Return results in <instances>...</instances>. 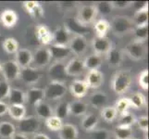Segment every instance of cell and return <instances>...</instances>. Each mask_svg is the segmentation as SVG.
I'll use <instances>...</instances> for the list:
<instances>
[{"label": "cell", "mask_w": 149, "mask_h": 139, "mask_svg": "<svg viewBox=\"0 0 149 139\" xmlns=\"http://www.w3.org/2000/svg\"><path fill=\"white\" fill-rule=\"evenodd\" d=\"M132 139H135V138H132Z\"/></svg>", "instance_id": "680465c9"}, {"label": "cell", "mask_w": 149, "mask_h": 139, "mask_svg": "<svg viewBox=\"0 0 149 139\" xmlns=\"http://www.w3.org/2000/svg\"><path fill=\"white\" fill-rule=\"evenodd\" d=\"M19 20L17 12L11 8H6L0 13V23L7 29H10L16 26Z\"/></svg>", "instance_id": "5bb4252c"}, {"label": "cell", "mask_w": 149, "mask_h": 139, "mask_svg": "<svg viewBox=\"0 0 149 139\" xmlns=\"http://www.w3.org/2000/svg\"><path fill=\"white\" fill-rule=\"evenodd\" d=\"M51 61V55L48 47H39L33 53V62L36 68H45Z\"/></svg>", "instance_id": "4fadbf2b"}, {"label": "cell", "mask_w": 149, "mask_h": 139, "mask_svg": "<svg viewBox=\"0 0 149 139\" xmlns=\"http://www.w3.org/2000/svg\"><path fill=\"white\" fill-rule=\"evenodd\" d=\"M101 117L106 122H113L118 117V112L114 106H106L101 110Z\"/></svg>", "instance_id": "74e56055"}, {"label": "cell", "mask_w": 149, "mask_h": 139, "mask_svg": "<svg viewBox=\"0 0 149 139\" xmlns=\"http://www.w3.org/2000/svg\"><path fill=\"white\" fill-rule=\"evenodd\" d=\"M2 46L5 52L8 55H15L17 53V51L19 49V42L17 41V39L13 37H8L5 39L3 41Z\"/></svg>", "instance_id": "d590c367"}, {"label": "cell", "mask_w": 149, "mask_h": 139, "mask_svg": "<svg viewBox=\"0 0 149 139\" xmlns=\"http://www.w3.org/2000/svg\"><path fill=\"white\" fill-rule=\"evenodd\" d=\"M88 111V104L81 100H75L70 103V114L75 117L84 116Z\"/></svg>", "instance_id": "f546056e"}, {"label": "cell", "mask_w": 149, "mask_h": 139, "mask_svg": "<svg viewBox=\"0 0 149 139\" xmlns=\"http://www.w3.org/2000/svg\"><path fill=\"white\" fill-rule=\"evenodd\" d=\"M19 78L22 80L24 84L29 85H36L41 79V73L36 67L29 66L27 68L22 69Z\"/></svg>", "instance_id": "8fae6325"}, {"label": "cell", "mask_w": 149, "mask_h": 139, "mask_svg": "<svg viewBox=\"0 0 149 139\" xmlns=\"http://www.w3.org/2000/svg\"><path fill=\"white\" fill-rule=\"evenodd\" d=\"M131 108L135 110H142L146 105V97L140 92H135L129 97Z\"/></svg>", "instance_id": "836d02e7"}, {"label": "cell", "mask_w": 149, "mask_h": 139, "mask_svg": "<svg viewBox=\"0 0 149 139\" xmlns=\"http://www.w3.org/2000/svg\"><path fill=\"white\" fill-rule=\"evenodd\" d=\"M69 114H70V102H66V101L59 102L56 105L54 110V115L63 121L69 116Z\"/></svg>", "instance_id": "ab89813d"}, {"label": "cell", "mask_w": 149, "mask_h": 139, "mask_svg": "<svg viewBox=\"0 0 149 139\" xmlns=\"http://www.w3.org/2000/svg\"><path fill=\"white\" fill-rule=\"evenodd\" d=\"M22 8L33 19H40L44 16L45 10L43 6L36 1H24L22 3Z\"/></svg>", "instance_id": "d6986e66"}, {"label": "cell", "mask_w": 149, "mask_h": 139, "mask_svg": "<svg viewBox=\"0 0 149 139\" xmlns=\"http://www.w3.org/2000/svg\"><path fill=\"white\" fill-rule=\"evenodd\" d=\"M0 73H1V63H0Z\"/></svg>", "instance_id": "6f0895ef"}, {"label": "cell", "mask_w": 149, "mask_h": 139, "mask_svg": "<svg viewBox=\"0 0 149 139\" xmlns=\"http://www.w3.org/2000/svg\"><path fill=\"white\" fill-rule=\"evenodd\" d=\"M10 139H29V138L27 137V136L22 135V133H16L15 135L12 136V137L10 138Z\"/></svg>", "instance_id": "9f6ffc18"}, {"label": "cell", "mask_w": 149, "mask_h": 139, "mask_svg": "<svg viewBox=\"0 0 149 139\" xmlns=\"http://www.w3.org/2000/svg\"><path fill=\"white\" fill-rule=\"evenodd\" d=\"M71 38L70 32L65 25H59L52 32V44L68 46Z\"/></svg>", "instance_id": "30bf717a"}, {"label": "cell", "mask_w": 149, "mask_h": 139, "mask_svg": "<svg viewBox=\"0 0 149 139\" xmlns=\"http://www.w3.org/2000/svg\"><path fill=\"white\" fill-rule=\"evenodd\" d=\"M107 101H109L107 95L103 91L95 92L89 97V105L96 110H100L106 107Z\"/></svg>", "instance_id": "cb8c5ba5"}, {"label": "cell", "mask_w": 149, "mask_h": 139, "mask_svg": "<svg viewBox=\"0 0 149 139\" xmlns=\"http://www.w3.org/2000/svg\"><path fill=\"white\" fill-rule=\"evenodd\" d=\"M67 86L65 83L58 81H50L44 89L45 99L58 100L61 99L67 93Z\"/></svg>", "instance_id": "3957f363"}, {"label": "cell", "mask_w": 149, "mask_h": 139, "mask_svg": "<svg viewBox=\"0 0 149 139\" xmlns=\"http://www.w3.org/2000/svg\"><path fill=\"white\" fill-rule=\"evenodd\" d=\"M124 52L132 60L139 61L146 58L147 53V48L146 43L137 42V41L133 40L126 45L124 48Z\"/></svg>", "instance_id": "277c9868"}, {"label": "cell", "mask_w": 149, "mask_h": 139, "mask_svg": "<svg viewBox=\"0 0 149 139\" xmlns=\"http://www.w3.org/2000/svg\"><path fill=\"white\" fill-rule=\"evenodd\" d=\"M65 26L68 28V30L70 32V34H75L79 35H84L89 32V29L87 28V26L81 24L76 18H71L70 19L68 22L65 23Z\"/></svg>", "instance_id": "83f0119b"}, {"label": "cell", "mask_w": 149, "mask_h": 139, "mask_svg": "<svg viewBox=\"0 0 149 139\" xmlns=\"http://www.w3.org/2000/svg\"><path fill=\"white\" fill-rule=\"evenodd\" d=\"M35 34L37 40L43 45H50L52 44V32L45 24H39L35 28Z\"/></svg>", "instance_id": "7402d4cb"}, {"label": "cell", "mask_w": 149, "mask_h": 139, "mask_svg": "<svg viewBox=\"0 0 149 139\" xmlns=\"http://www.w3.org/2000/svg\"><path fill=\"white\" fill-rule=\"evenodd\" d=\"M113 9H125L132 6V1H110Z\"/></svg>", "instance_id": "816d5d0a"}, {"label": "cell", "mask_w": 149, "mask_h": 139, "mask_svg": "<svg viewBox=\"0 0 149 139\" xmlns=\"http://www.w3.org/2000/svg\"><path fill=\"white\" fill-rule=\"evenodd\" d=\"M132 84V75L129 70H120L113 75L110 87L116 95L122 96L130 89Z\"/></svg>", "instance_id": "6da1fadb"}, {"label": "cell", "mask_w": 149, "mask_h": 139, "mask_svg": "<svg viewBox=\"0 0 149 139\" xmlns=\"http://www.w3.org/2000/svg\"><path fill=\"white\" fill-rule=\"evenodd\" d=\"M103 64V58L102 56L96 55V54H91L87 56L84 59V69L88 71H95L99 70V68Z\"/></svg>", "instance_id": "f1b7e54d"}, {"label": "cell", "mask_w": 149, "mask_h": 139, "mask_svg": "<svg viewBox=\"0 0 149 139\" xmlns=\"http://www.w3.org/2000/svg\"><path fill=\"white\" fill-rule=\"evenodd\" d=\"M115 139H132L133 132L132 127H124L118 125L114 129Z\"/></svg>", "instance_id": "f35d334b"}, {"label": "cell", "mask_w": 149, "mask_h": 139, "mask_svg": "<svg viewBox=\"0 0 149 139\" xmlns=\"http://www.w3.org/2000/svg\"><path fill=\"white\" fill-rule=\"evenodd\" d=\"M35 111H36L37 116L40 118V119L43 120H47L48 118H50L51 116L54 115V110L47 102H41L37 106H35Z\"/></svg>", "instance_id": "1f68e13d"}, {"label": "cell", "mask_w": 149, "mask_h": 139, "mask_svg": "<svg viewBox=\"0 0 149 139\" xmlns=\"http://www.w3.org/2000/svg\"><path fill=\"white\" fill-rule=\"evenodd\" d=\"M26 108L24 105H8V114L15 121H20L26 117Z\"/></svg>", "instance_id": "4dcf8cb0"}, {"label": "cell", "mask_w": 149, "mask_h": 139, "mask_svg": "<svg viewBox=\"0 0 149 139\" xmlns=\"http://www.w3.org/2000/svg\"><path fill=\"white\" fill-rule=\"evenodd\" d=\"M110 23V31L113 34L118 37H121L126 35L128 33L132 31L134 25H133L132 20L124 15H118L112 18Z\"/></svg>", "instance_id": "7a4b0ae2"}, {"label": "cell", "mask_w": 149, "mask_h": 139, "mask_svg": "<svg viewBox=\"0 0 149 139\" xmlns=\"http://www.w3.org/2000/svg\"><path fill=\"white\" fill-rule=\"evenodd\" d=\"M123 58H124L123 52L120 49L115 47V46H112V48L106 55L107 63L109 68L112 69L119 68L122 63Z\"/></svg>", "instance_id": "e0dca14e"}, {"label": "cell", "mask_w": 149, "mask_h": 139, "mask_svg": "<svg viewBox=\"0 0 149 139\" xmlns=\"http://www.w3.org/2000/svg\"><path fill=\"white\" fill-rule=\"evenodd\" d=\"M17 128L19 130V133H22V135H34V133H38V130L40 128V122L38 118L36 117L26 116L23 119L19 121Z\"/></svg>", "instance_id": "5b68a950"}, {"label": "cell", "mask_w": 149, "mask_h": 139, "mask_svg": "<svg viewBox=\"0 0 149 139\" xmlns=\"http://www.w3.org/2000/svg\"><path fill=\"white\" fill-rule=\"evenodd\" d=\"M10 89H11V87L9 85V83L5 80L0 81V100L3 101L4 99L8 98Z\"/></svg>", "instance_id": "c3c4849f"}, {"label": "cell", "mask_w": 149, "mask_h": 139, "mask_svg": "<svg viewBox=\"0 0 149 139\" xmlns=\"http://www.w3.org/2000/svg\"><path fill=\"white\" fill-rule=\"evenodd\" d=\"M97 124H98V117L92 112H87L84 116H83V120L81 122V129L90 133L95 129Z\"/></svg>", "instance_id": "d4e9b609"}, {"label": "cell", "mask_w": 149, "mask_h": 139, "mask_svg": "<svg viewBox=\"0 0 149 139\" xmlns=\"http://www.w3.org/2000/svg\"><path fill=\"white\" fill-rule=\"evenodd\" d=\"M16 132V126L12 122L4 121L0 122V137L3 139L11 138Z\"/></svg>", "instance_id": "e575fe53"}, {"label": "cell", "mask_w": 149, "mask_h": 139, "mask_svg": "<svg viewBox=\"0 0 149 139\" xmlns=\"http://www.w3.org/2000/svg\"><path fill=\"white\" fill-rule=\"evenodd\" d=\"M91 139H110V133L107 129H95L92 131L91 133Z\"/></svg>", "instance_id": "bcb514c9"}, {"label": "cell", "mask_w": 149, "mask_h": 139, "mask_svg": "<svg viewBox=\"0 0 149 139\" xmlns=\"http://www.w3.org/2000/svg\"><path fill=\"white\" fill-rule=\"evenodd\" d=\"M134 8L135 12L148 10V2L147 1H132V6Z\"/></svg>", "instance_id": "f907efd6"}, {"label": "cell", "mask_w": 149, "mask_h": 139, "mask_svg": "<svg viewBox=\"0 0 149 139\" xmlns=\"http://www.w3.org/2000/svg\"><path fill=\"white\" fill-rule=\"evenodd\" d=\"M112 41L107 36H95L92 40V48H93L94 54L96 55L106 56L107 53L112 48Z\"/></svg>", "instance_id": "9c48e42d"}, {"label": "cell", "mask_w": 149, "mask_h": 139, "mask_svg": "<svg viewBox=\"0 0 149 139\" xmlns=\"http://www.w3.org/2000/svg\"><path fill=\"white\" fill-rule=\"evenodd\" d=\"M45 99V92L44 89L40 87L33 86L26 93V102H28L31 106L35 107L39 103L43 102Z\"/></svg>", "instance_id": "44dd1931"}, {"label": "cell", "mask_w": 149, "mask_h": 139, "mask_svg": "<svg viewBox=\"0 0 149 139\" xmlns=\"http://www.w3.org/2000/svg\"><path fill=\"white\" fill-rule=\"evenodd\" d=\"M58 136L60 139H78L79 130L71 123H64L58 131Z\"/></svg>", "instance_id": "484cf974"}, {"label": "cell", "mask_w": 149, "mask_h": 139, "mask_svg": "<svg viewBox=\"0 0 149 139\" xmlns=\"http://www.w3.org/2000/svg\"><path fill=\"white\" fill-rule=\"evenodd\" d=\"M135 121H136L135 116L132 113L127 111L120 115L119 121H118L119 124L118 125L124 126V127H132L133 124H135Z\"/></svg>", "instance_id": "7bdbcfd3"}, {"label": "cell", "mask_w": 149, "mask_h": 139, "mask_svg": "<svg viewBox=\"0 0 149 139\" xmlns=\"http://www.w3.org/2000/svg\"><path fill=\"white\" fill-rule=\"evenodd\" d=\"M68 47L71 54L77 56V58L83 56L88 48V42L84 35L76 34L71 36Z\"/></svg>", "instance_id": "8992f818"}, {"label": "cell", "mask_w": 149, "mask_h": 139, "mask_svg": "<svg viewBox=\"0 0 149 139\" xmlns=\"http://www.w3.org/2000/svg\"><path fill=\"white\" fill-rule=\"evenodd\" d=\"M114 107L118 112V114L120 115L122 113L127 112L128 110L131 108V103H130L129 97H125V96L120 97V98L118 99Z\"/></svg>", "instance_id": "f6af8a7d"}, {"label": "cell", "mask_w": 149, "mask_h": 139, "mask_svg": "<svg viewBox=\"0 0 149 139\" xmlns=\"http://www.w3.org/2000/svg\"><path fill=\"white\" fill-rule=\"evenodd\" d=\"M33 139H50V138H49V136L47 135H45V133H34V135H33Z\"/></svg>", "instance_id": "11a10c76"}, {"label": "cell", "mask_w": 149, "mask_h": 139, "mask_svg": "<svg viewBox=\"0 0 149 139\" xmlns=\"http://www.w3.org/2000/svg\"><path fill=\"white\" fill-rule=\"evenodd\" d=\"M132 22L134 27L148 25V10H143V11L135 12Z\"/></svg>", "instance_id": "ee69618b"}, {"label": "cell", "mask_w": 149, "mask_h": 139, "mask_svg": "<svg viewBox=\"0 0 149 139\" xmlns=\"http://www.w3.org/2000/svg\"><path fill=\"white\" fill-rule=\"evenodd\" d=\"M148 78H149L148 70L142 71L139 76H138V85L145 91L148 90Z\"/></svg>", "instance_id": "7dc6e473"}, {"label": "cell", "mask_w": 149, "mask_h": 139, "mask_svg": "<svg viewBox=\"0 0 149 139\" xmlns=\"http://www.w3.org/2000/svg\"><path fill=\"white\" fill-rule=\"evenodd\" d=\"M97 16V11L95 9V5H84L79 8L78 15H77V20L84 25L88 26L91 23H93Z\"/></svg>", "instance_id": "52a82bcc"}, {"label": "cell", "mask_w": 149, "mask_h": 139, "mask_svg": "<svg viewBox=\"0 0 149 139\" xmlns=\"http://www.w3.org/2000/svg\"><path fill=\"white\" fill-rule=\"evenodd\" d=\"M135 123L137 124L138 128L141 129L143 132H148V117L143 115V116H140L139 118H137Z\"/></svg>", "instance_id": "681fc988"}, {"label": "cell", "mask_w": 149, "mask_h": 139, "mask_svg": "<svg viewBox=\"0 0 149 139\" xmlns=\"http://www.w3.org/2000/svg\"><path fill=\"white\" fill-rule=\"evenodd\" d=\"M48 75L51 78V81H58L65 83L67 79V73H66V64L59 61H55L49 66L48 68Z\"/></svg>", "instance_id": "7c38bea8"}, {"label": "cell", "mask_w": 149, "mask_h": 139, "mask_svg": "<svg viewBox=\"0 0 149 139\" xmlns=\"http://www.w3.org/2000/svg\"><path fill=\"white\" fill-rule=\"evenodd\" d=\"M49 52L51 55V59H54L55 61H59V62H63V61L69 58V56L71 54L68 46L65 45H58L51 44L49 45Z\"/></svg>", "instance_id": "2e32d148"}, {"label": "cell", "mask_w": 149, "mask_h": 139, "mask_svg": "<svg viewBox=\"0 0 149 139\" xmlns=\"http://www.w3.org/2000/svg\"><path fill=\"white\" fill-rule=\"evenodd\" d=\"M94 30L96 34V36H107V34L110 31V23L106 19L97 20L94 24Z\"/></svg>", "instance_id": "d6a6232c"}, {"label": "cell", "mask_w": 149, "mask_h": 139, "mask_svg": "<svg viewBox=\"0 0 149 139\" xmlns=\"http://www.w3.org/2000/svg\"><path fill=\"white\" fill-rule=\"evenodd\" d=\"M8 105L6 102L0 100V117H2L4 115H6L8 113Z\"/></svg>", "instance_id": "f5cc1de1"}, {"label": "cell", "mask_w": 149, "mask_h": 139, "mask_svg": "<svg viewBox=\"0 0 149 139\" xmlns=\"http://www.w3.org/2000/svg\"><path fill=\"white\" fill-rule=\"evenodd\" d=\"M20 71L22 69L19 68V66L14 59L7 60L3 64H1V73H3L5 81L8 83L19 78Z\"/></svg>", "instance_id": "ba28073f"}, {"label": "cell", "mask_w": 149, "mask_h": 139, "mask_svg": "<svg viewBox=\"0 0 149 139\" xmlns=\"http://www.w3.org/2000/svg\"><path fill=\"white\" fill-rule=\"evenodd\" d=\"M75 5V2H59L58 3V6L63 8L64 9L68 8H73Z\"/></svg>", "instance_id": "db71d44e"}, {"label": "cell", "mask_w": 149, "mask_h": 139, "mask_svg": "<svg viewBox=\"0 0 149 139\" xmlns=\"http://www.w3.org/2000/svg\"><path fill=\"white\" fill-rule=\"evenodd\" d=\"M95 7L97 14H100L103 17L109 16L113 11V8L111 6L110 1H98L95 3Z\"/></svg>", "instance_id": "60d3db41"}, {"label": "cell", "mask_w": 149, "mask_h": 139, "mask_svg": "<svg viewBox=\"0 0 149 139\" xmlns=\"http://www.w3.org/2000/svg\"><path fill=\"white\" fill-rule=\"evenodd\" d=\"M14 60L20 69L27 68L33 63V52L28 48H19L15 54Z\"/></svg>", "instance_id": "ffe728a7"}, {"label": "cell", "mask_w": 149, "mask_h": 139, "mask_svg": "<svg viewBox=\"0 0 149 139\" xmlns=\"http://www.w3.org/2000/svg\"><path fill=\"white\" fill-rule=\"evenodd\" d=\"M88 89L89 87L84 80H78V79L74 80L70 86V94L78 99L84 97L87 94V92H88Z\"/></svg>", "instance_id": "603a6c76"}, {"label": "cell", "mask_w": 149, "mask_h": 139, "mask_svg": "<svg viewBox=\"0 0 149 139\" xmlns=\"http://www.w3.org/2000/svg\"><path fill=\"white\" fill-rule=\"evenodd\" d=\"M8 98L10 105H24L26 102V93L19 88H11Z\"/></svg>", "instance_id": "4316f807"}, {"label": "cell", "mask_w": 149, "mask_h": 139, "mask_svg": "<svg viewBox=\"0 0 149 139\" xmlns=\"http://www.w3.org/2000/svg\"><path fill=\"white\" fill-rule=\"evenodd\" d=\"M132 34H133V40L134 41L146 43V41L148 38V25L133 27Z\"/></svg>", "instance_id": "8d00e7d4"}, {"label": "cell", "mask_w": 149, "mask_h": 139, "mask_svg": "<svg viewBox=\"0 0 149 139\" xmlns=\"http://www.w3.org/2000/svg\"><path fill=\"white\" fill-rule=\"evenodd\" d=\"M84 70V59H81V58H77V57L71 59L66 64V73L68 76L77 77L83 73Z\"/></svg>", "instance_id": "ac0fdd59"}, {"label": "cell", "mask_w": 149, "mask_h": 139, "mask_svg": "<svg viewBox=\"0 0 149 139\" xmlns=\"http://www.w3.org/2000/svg\"><path fill=\"white\" fill-rule=\"evenodd\" d=\"M45 124L48 130L52 131V132H58L61 129V127L63 126L64 123H63L62 120H60L59 118L53 115L50 118H48V119L45 120Z\"/></svg>", "instance_id": "b9f144b4"}, {"label": "cell", "mask_w": 149, "mask_h": 139, "mask_svg": "<svg viewBox=\"0 0 149 139\" xmlns=\"http://www.w3.org/2000/svg\"><path fill=\"white\" fill-rule=\"evenodd\" d=\"M105 76L103 74L102 71L99 70H95V71H89L88 73L85 76V83L87 84L89 88L92 89H97L102 86L104 84Z\"/></svg>", "instance_id": "9a60e30c"}]
</instances>
